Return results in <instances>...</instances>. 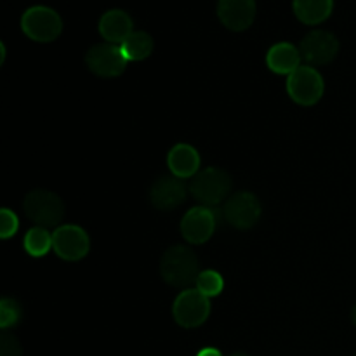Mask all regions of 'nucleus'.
<instances>
[{
  "mask_svg": "<svg viewBox=\"0 0 356 356\" xmlns=\"http://www.w3.org/2000/svg\"><path fill=\"white\" fill-rule=\"evenodd\" d=\"M160 273L169 285L177 289H188L197 284L200 275L198 257L190 247L174 245L163 252L160 259Z\"/></svg>",
  "mask_w": 356,
  "mask_h": 356,
  "instance_id": "nucleus-1",
  "label": "nucleus"
},
{
  "mask_svg": "<svg viewBox=\"0 0 356 356\" xmlns=\"http://www.w3.org/2000/svg\"><path fill=\"white\" fill-rule=\"evenodd\" d=\"M232 176L219 167H207L191 179L190 193L204 207H216L228 200L232 193Z\"/></svg>",
  "mask_w": 356,
  "mask_h": 356,
  "instance_id": "nucleus-2",
  "label": "nucleus"
},
{
  "mask_svg": "<svg viewBox=\"0 0 356 356\" xmlns=\"http://www.w3.org/2000/svg\"><path fill=\"white\" fill-rule=\"evenodd\" d=\"M23 211L31 222L42 228H59L65 219L61 197L49 190H33L24 197Z\"/></svg>",
  "mask_w": 356,
  "mask_h": 356,
  "instance_id": "nucleus-3",
  "label": "nucleus"
},
{
  "mask_svg": "<svg viewBox=\"0 0 356 356\" xmlns=\"http://www.w3.org/2000/svg\"><path fill=\"white\" fill-rule=\"evenodd\" d=\"M21 28L28 38L47 44V42L56 40L61 35L63 21L61 16L51 7L35 6L23 14Z\"/></svg>",
  "mask_w": 356,
  "mask_h": 356,
  "instance_id": "nucleus-4",
  "label": "nucleus"
},
{
  "mask_svg": "<svg viewBox=\"0 0 356 356\" xmlns=\"http://www.w3.org/2000/svg\"><path fill=\"white\" fill-rule=\"evenodd\" d=\"M323 90H325L323 76L309 65H301L287 79L289 96L302 106H313L318 103L323 96Z\"/></svg>",
  "mask_w": 356,
  "mask_h": 356,
  "instance_id": "nucleus-5",
  "label": "nucleus"
},
{
  "mask_svg": "<svg viewBox=\"0 0 356 356\" xmlns=\"http://www.w3.org/2000/svg\"><path fill=\"white\" fill-rule=\"evenodd\" d=\"M261 202L250 191H238L233 193L222 207L225 221L235 229H250L261 219Z\"/></svg>",
  "mask_w": 356,
  "mask_h": 356,
  "instance_id": "nucleus-6",
  "label": "nucleus"
},
{
  "mask_svg": "<svg viewBox=\"0 0 356 356\" xmlns=\"http://www.w3.org/2000/svg\"><path fill=\"white\" fill-rule=\"evenodd\" d=\"M172 315L181 327L195 329L200 327L211 315V301L197 289H186L174 301Z\"/></svg>",
  "mask_w": 356,
  "mask_h": 356,
  "instance_id": "nucleus-7",
  "label": "nucleus"
},
{
  "mask_svg": "<svg viewBox=\"0 0 356 356\" xmlns=\"http://www.w3.org/2000/svg\"><path fill=\"white\" fill-rule=\"evenodd\" d=\"M127 58L117 44H97L87 51L86 65L94 75L103 79H115L127 68Z\"/></svg>",
  "mask_w": 356,
  "mask_h": 356,
  "instance_id": "nucleus-8",
  "label": "nucleus"
},
{
  "mask_svg": "<svg viewBox=\"0 0 356 356\" xmlns=\"http://www.w3.org/2000/svg\"><path fill=\"white\" fill-rule=\"evenodd\" d=\"M90 240L83 228L76 225H61L52 233V250L63 261L75 263L89 254Z\"/></svg>",
  "mask_w": 356,
  "mask_h": 356,
  "instance_id": "nucleus-9",
  "label": "nucleus"
},
{
  "mask_svg": "<svg viewBox=\"0 0 356 356\" xmlns=\"http://www.w3.org/2000/svg\"><path fill=\"white\" fill-rule=\"evenodd\" d=\"M302 61L309 66H323L334 61L339 52V40L334 33L325 30H313L306 35L299 45Z\"/></svg>",
  "mask_w": 356,
  "mask_h": 356,
  "instance_id": "nucleus-10",
  "label": "nucleus"
},
{
  "mask_svg": "<svg viewBox=\"0 0 356 356\" xmlns=\"http://www.w3.org/2000/svg\"><path fill=\"white\" fill-rule=\"evenodd\" d=\"M218 222V212L214 211V207L200 205V207L190 209L184 214L183 221H181V233H183L184 240L195 243V245H200L214 235Z\"/></svg>",
  "mask_w": 356,
  "mask_h": 356,
  "instance_id": "nucleus-11",
  "label": "nucleus"
},
{
  "mask_svg": "<svg viewBox=\"0 0 356 356\" xmlns=\"http://www.w3.org/2000/svg\"><path fill=\"white\" fill-rule=\"evenodd\" d=\"M188 190L190 188L181 177H176L174 174L162 176L149 188V202L160 211H172L186 200Z\"/></svg>",
  "mask_w": 356,
  "mask_h": 356,
  "instance_id": "nucleus-12",
  "label": "nucleus"
},
{
  "mask_svg": "<svg viewBox=\"0 0 356 356\" xmlns=\"http://www.w3.org/2000/svg\"><path fill=\"white\" fill-rule=\"evenodd\" d=\"M218 16L228 30H247L256 17V0H219Z\"/></svg>",
  "mask_w": 356,
  "mask_h": 356,
  "instance_id": "nucleus-13",
  "label": "nucleus"
},
{
  "mask_svg": "<svg viewBox=\"0 0 356 356\" xmlns=\"http://www.w3.org/2000/svg\"><path fill=\"white\" fill-rule=\"evenodd\" d=\"M132 31H134V23L125 10L111 9L101 16L99 33L108 44L122 45Z\"/></svg>",
  "mask_w": 356,
  "mask_h": 356,
  "instance_id": "nucleus-14",
  "label": "nucleus"
},
{
  "mask_svg": "<svg viewBox=\"0 0 356 356\" xmlns=\"http://www.w3.org/2000/svg\"><path fill=\"white\" fill-rule=\"evenodd\" d=\"M167 165H169L170 172L181 179H188V177H195L200 172V155L193 146L186 145V143H179L174 146L167 155Z\"/></svg>",
  "mask_w": 356,
  "mask_h": 356,
  "instance_id": "nucleus-15",
  "label": "nucleus"
},
{
  "mask_svg": "<svg viewBox=\"0 0 356 356\" xmlns=\"http://www.w3.org/2000/svg\"><path fill=\"white\" fill-rule=\"evenodd\" d=\"M301 61L302 56L299 52V47L289 44V42L275 44L266 54L268 68L273 73H278V75H291V73H294L301 66Z\"/></svg>",
  "mask_w": 356,
  "mask_h": 356,
  "instance_id": "nucleus-16",
  "label": "nucleus"
},
{
  "mask_svg": "<svg viewBox=\"0 0 356 356\" xmlns=\"http://www.w3.org/2000/svg\"><path fill=\"white\" fill-rule=\"evenodd\" d=\"M292 7L301 23L320 24L332 14L334 0H294Z\"/></svg>",
  "mask_w": 356,
  "mask_h": 356,
  "instance_id": "nucleus-17",
  "label": "nucleus"
},
{
  "mask_svg": "<svg viewBox=\"0 0 356 356\" xmlns=\"http://www.w3.org/2000/svg\"><path fill=\"white\" fill-rule=\"evenodd\" d=\"M153 45H155L153 38L146 31H132L120 47L127 61H143V59L149 58V54L153 52Z\"/></svg>",
  "mask_w": 356,
  "mask_h": 356,
  "instance_id": "nucleus-18",
  "label": "nucleus"
},
{
  "mask_svg": "<svg viewBox=\"0 0 356 356\" xmlns=\"http://www.w3.org/2000/svg\"><path fill=\"white\" fill-rule=\"evenodd\" d=\"M23 245L30 256H45L52 249V233H49L47 228H42V226H33L24 235Z\"/></svg>",
  "mask_w": 356,
  "mask_h": 356,
  "instance_id": "nucleus-19",
  "label": "nucleus"
},
{
  "mask_svg": "<svg viewBox=\"0 0 356 356\" xmlns=\"http://www.w3.org/2000/svg\"><path fill=\"white\" fill-rule=\"evenodd\" d=\"M195 289L198 292L205 296V298H214V296H219L225 289V280H222L221 275L214 270L200 271L197 278V284H195Z\"/></svg>",
  "mask_w": 356,
  "mask_h": 356,
  "instance_id": "nucleus-20",
  "label": "nucleus"
},
{
  "mask_svg": "<svg viewBox=\"0 0 356 356\" xmlns=\"http://www.w3.org/2000/svg\"><path fill=\"white\" fill-rule=\"evenodd\" d=\"M21 316H23V308L16 299L3 298L0 301V327L2 330L16 327L21 322Z\"/></svg>",
  "mask_w": 356,
  "mask_h": 356,
  "instance_id": "nucleus-21",
  "label": "nucleus"
},
{
  "mask_svg": "<svg viewBox=\"0 0 356 356\" xmlns=\"http://www.w3.org/2000/svg\"><path fill=\"white\" fill-rule=\"evenodd\" d=\"M17 228H19L17 216L10 209L3 207L0 211V236L2 238H10V236L16 235Z\"/></svg>",
  "mask_w": 356,
  "mask_h": 356,
  "instance_id": "nucleus-22",
  "label": "nucleus"
},
{
  "mask_svg": "<svg viewBox=\"0 0 356 356\" xmlns=\"http://www.w3.org/2000/svg\"><path fill=\"white\" fill-rule=\"evenodd\" d=\"M0 356H23V348L17 337L7 330L0 336Z\"/></svg>",
  "mask_w": 356,
  "mask_h": 356,
  "instance_id": "nucleus-23",
  "label": "nucleus"
},
{
  "mask_svg": "<svg viewBox=\"0 0 356 356\" xmlns=\"http://www.w3.org/2000/svg\"><path fill=\"white\" fill-rule=\"evenodd\" d=\"M197 356H222L221 351L216 350V348H204Z\"/></svg>",
  "mask_w": 356,
  "mask_h": 356,
  "instance_id": "nucleus-24",
  "label": "nucleus"
},
{
  "mask_svg": "<svg viewBox=\"0 0 356 356\" xmlns=\"http://www.w3.org/2000/svg\"><path fill=\"white\" fill-rule=\"evenodd\" d=\"M3 59H6V45H3L2 42H0V65H2V63H3Z\"/></svg>",
  "mask_w": 356,
  "mask_h": 356,
  "instance_id": "nucleus-25",
  "label": "nucleus"
},
{
  "mask_svg": "<svg viewBox=\"0 0 356 356\" xmlns=\"http://www.w3.org/2000/svg\"><path fill=\"white\" fill-rule=\"evenodd\" d=\"M351 320H353V323L356 327V305L353 306V309H351Z\"/></svg>",
  "mask_w": 356,
  "mask_h": 356,
  "instance_id": "nucleus-26",
  "label": "nucleus"
},
{
  "mask_svg": "<svg viewBox=\"0 0 356 356\" xmlns=\"http://www.w3.org/2000/svg\"><path fill=\"white\" fill-rule=\"evenodd\" d=\"M229 356H249V355H245V353H233V355H229Z\"/></svg>",
  "mask_w": 356,
  "mask_h": 356,
  "instance_id": "nucleus-27",
  "label": "nucleus"
},
{
  "mask_svg": "<svg viewBox=\"0 0 356 356\" xmlns=\"http://www.w3.org/2000/svg\"><path fill=\"white\" fill-rule=\"evenodd\" d=\"M355 356H356V355H355Z\"/></svg>",
  "mask_w": 356,
  "mask_h": 356,
  "instance_id": "nucleus-28",
  "label": "nucleus"
}]
</instances>
